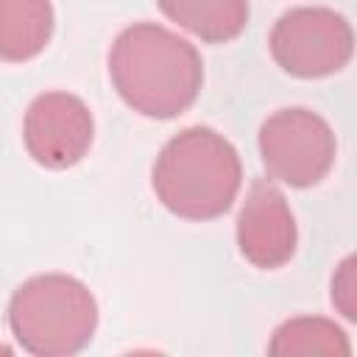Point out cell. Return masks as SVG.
Instances as JSON below:
<instances>
[{
	"label": "cell",
	"instance_id": "1",
	"mask_svg": "<svg viewBox=\"0 0 357 357\" xmlns=\"http://www.w3.org/2000/svg\"><path fill=\"white\" fill-rule=\"evenodd\" d=\"M109 78L126 106L153 120H170L195 103L204 61L195 45L178 33L156 22H134L112 42Z\"/></svg>",
	"mask_w": 357,
	"mask_h": 357
},
{
	"label": "cell",
	"instance_id": "2",
	"mask_svg": "<svg viewBox=\"0 0 357 357\" xmlns=\"http://www.w3.org/2000/svg\"><path fill=\"white\" fill-rule=\"evenodd\" d=\"M151 184L159 204L176 218H220L231 209L243 184L240 153L209 126L181 128L159 151Z\"/></svg>",
	"mask_w": 357,
	"mask_h": 357
},
{
	"label": "cell",
	"instance_id": "3",
	"mask_svg": "<svg viewBox=\"0 0 357 357\" xmlns=\"http://www.w3.org/2000/svg\"><path fill=\"white\" fill-rule=\"evenodd\" d=\"M8 329L28 354H78L95 337L98 301L75 276L39 273L14 290L8 301Z\"/></svg>",
	"mask_w": 357,
	"mask_h": 357
},
{
	"label": "cell",
	"instance_id": "4",
	"mask_svg": "<svg viewBox=\"0 0 357 357\" xmlns=\"http://www.w3.org/2000/svg\"><path fill=\"white\" fill-rule=\"evenodd\" d=\"M257 142L268 176L296 190L315 187L326 178L337 153L332 126L304 106L273 112L259 126Z\"/></svg>",
	"mask_w": 357,
	"mask_h": 357
},
{
	"label": "cell",
	"instance_id": "5",
	"mask_svg": "<svg viewBox=\"0 0 357 357\" xmlns=\"http://www.w3.org/2000/svg\"><path fill=\"white\" fill-rule=\"evenodd\" d=\"M273 61L296 78H324L343 70L354 53L351 22L326 6L284 11L271 31Z\"/></svg>",
	"mask_w": 357,
	"mask_h": 357
},
{
	"label": "cell",
	"instance_id": "6",
	"mask_svg": "<svg viewBox=\"0 0 357 357\" xmlns=\"http://www.w3.org/2000/svg\"><path fill=\"white\" fill-rule=\"evenodd\" d=\"M95 137L89 106L73 92H42L31 100L22 120V142L31 159L47 170L78 165Z\"/></svg>",
	"mask_w": 357,
	"mask_h": 357
},
{
	"label": "cell",
	"instance_id": "7",
	"mask_svg": "<svg viewBox=\"0 0 357 357\" xmlns=\"http://www.w3.org/2000/svg\"><path fill=\"white\" fill-rule=\"evenodd\" d=\"M298 231L284 192L271 178H257L237 215V245L245 262L276 271L296 254Z\"/></svg>",
	"mask_w": 357,
	"mask_h": 357
},
{
	"label": "cell",
	"instance_id": "8",
	"mask_svg": "<svg viewBox=\"0 0 357 357\" xmlns=\"http://www.w3.org/2000/svg\"><path fill=\"white\" fill-rule=\"evenodd\" d=\"M53 36L50 0H0V61H28Z\"/></svg>",
	"mask_w": 357,
	"mask_h": 357
},
{
	"label": "cell",
	"instance_id": "9",
	"mask_svg": "<svg viewBox=\"0 0 357 357\" xmlns=\"http://www.w3.org/2000/svg\"><path fill=\"white\" fill-rule=\"evenodd\" d=\"M162 14L201 42L223 45L248 25V0H156Z\"/></svg>",
	"mask_w": 357,
	"mask_h": 357
},
{
	"label": "cell",
	"instance_id": "10",
	"mask_svg": "<svg viewBox=\"0 0 357 357\" xmlns=\"http://www.w3.org/2000/svg\"><path fill=\"white\" fill-rule=\"evenodd\" d=\"M268 351L271 354H351V343L335 321L318 318V315H301V318L284 321L273 332Z\"/></svg>",
	"mask_w": 357,
	"mask_h": 357
},
{
	"label": "cell",
	"instance_id": "11",
	"mask_svg": "<svg viewBox=\"0 0 357 357\" xmlns=\"http://www.w3.org/2000/svg\"><path fill=\"white\" fill-rule=\"evenodd\" d=\"M332 301L346 318H357L354 312V257H346L332 276Z\"/></svg>",
	"mask_w": 357,
	"mask_h": 357
}]
</instances>
